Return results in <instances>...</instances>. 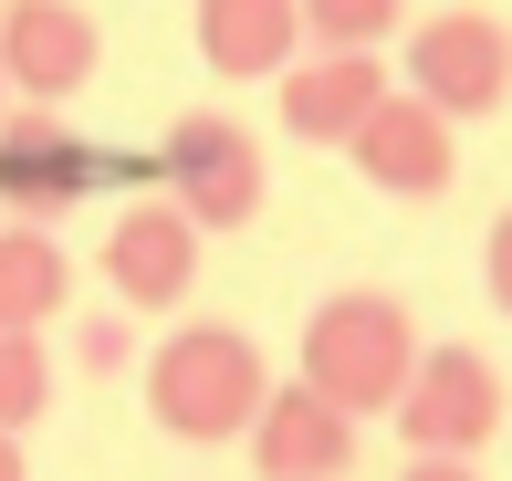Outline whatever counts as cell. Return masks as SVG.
Returning <instances> with one entry per match:
<instances>
[{"mask_svg": "<svg viewBox=\"0 0 512 481\" xmlns=\"http://www.w3.org/2000/svg\"><path fill=\"white\" fill-rule=\"evenodd\" d=\"M262 398H272V366H262V346H251V325H230V314L168 325L147 346V419L168 429V440H189V450L251 440Z\"/></svg>", "mask_w": 512, "mask_h": 481, "instance_id": "obj_1", "label": "cell"}, {"mask_svg": "<svg viewBox=\"0 0 512 481\" xmlns=\"http://www.w3.org/2000/svg\"><path fill=\"white\" fill-rule=\"evenodd\" d=\"M418 356L429 346H418V314L398 304V293L345 283V293H324V304L304 314V366H293V377L324 387L345 419H398Z\"/></svg>", "mask_w": 512, "mask_h": 481, "instance_id": "obj_2", "label": "cell"}, {"mask_svg": "<svg viewBox=\"0 0 512 481\" xmlns=\"http://www.w3.org/2000/svg\"><path fill=\"white\" fill-rule=\"evenodd\" d=\"M157 178H168V199L199 220V231H251L262 199H272L262 136L241 116H220V105H189V116L157 136Z\"/></svg>", "mask_w": 512, "mask_h": 481, "instance_id": "obj_3", "label": "cell"}, {"mask_svg": "<svg viewBox=\"0 0 512 481\" xmlns=\"http://www.w3.org/2000/svg\"><path fill=\"white\" fill-rule=\"evenodd\" d=\"M398 74H408V95H429L439 116H492V105L512 95V21L502 11H481V0H460V11H429V21H408V53H398Z\"/></svg>", "mask_w": 512, "mask_h": 481, "instance_id": "obj_4", "label": "cell"}, {"mask_svg": "<svg viewBox=\"0 0 512 481\" xmlns=\"http://www.w3.org/2000/svg\"><path fill=\"white\" fill-rule=\"evenodd\" d=\"M105 178H136V157L84 147V136L63 126V105L0 116V210H11V220H42V231H53L63 210H84V199L105 189Z\"/></svg>", "mask_w": 512, "mask_h": 481, "instance_id": "obj_5", "label": "cell"}, {"mask_svg": "<svg viewBox=\"0 0 512 481\" xmlns=\"http://www.w3.org/2000/svg\"><path fill=\"white\" fill-rule=\"evenodd\" d=\"M398 440L408 461H481L502 440V366L481 346H429L398 398Z\"/></svg>", "mask_w": 512, "mask_h": 481, "instance_id": "obj_6", "label": "cell"}, {"mask_svg": "<svg viewBox=\"0 0 512 481\" xmlns=\"http://www.w3.org/2000/svg\"><path fill=\"white\" fill-rule=\"evenodd\" d=\"M199 241H209V231L157 189V199H136V210L95 241V272H105V293H115L126 314H178V304H189V283H199Z\"/></svg>", "mask_w": 512, "mask_h": 481, "instance_id": "obj_7", "label": "cell"}, {"mask_svg": "<svg viewBox=\"0 0 512 481\" xmlns=\"http://www.w3.org/2000/svg\"><path fill=\"white\" fill-rule=\"evenodd\" d=\"M0 63L21 105H74L105 63V32L84 0H0Z\"/></svg>", "mask_w": 512, "mask_h": 481, "instance_id": "obj_8", "label": "cell"}, {"mask_svg": "<svg viewBox=\"0 0 512 481\" xmlns=\"http://www.w3.org/2000/svg\"><path fill=\"white\" fill-rule=\"evenodd\" d=\"M345 157H356V178H366L377 199H439V189L460 178L450 116H439L429 95H408V84H398V95H387L377 116L356 126V147H345Z\"/></svg>", "mask_w": 512, "mask_h": 481, "instance_id": "obj_9", "label": "cell"}, {"mask_svg": "<svg viewBox=\"0 0 512 481\" xmlns=\"http://www.w3.org/2000/svg\"><path fill=\"white\" fill-rule=\"evenodd\" d=\"M251 471L262 481H345L356 471V419H345L324 387H304V377H283L262 398V419H251Z\"/></svg>", "mask_w": 512, "mask_h": 481, "instance_id": "obj_10", "label": "cell"}, {"mask_svg": "<svg viewBox=\"0 0 512 481\" xmlns=\"http://www.w3.org/2000/svg\"><path fill=\"white\" fill-rule=\"evenodd\" d=\"M189 42L220 84H283L304 42V0H189Z\"/></svg>", "mask_w": 512, "mask_h": 481, "instance_id": "obj_11", "label": "cell"}, {"mask_svg": "<svg viewBox=\"0 0 512 481\" xmlns=\"http://www.w3.org/2000/svg\"><path fill=\"white\" fill-rule=\"evenodd\" d=\"M387 95H398V84H387L377 53H304V74L272 84V105H283V126L304 136V147H356V126L377 116Z\"/></svg>", "mask_w": 512, "mask_h": 481, "instance_id": "obj_12", "label": "cell"}, {"mask_svg": "<svg viewBox=\"0 0 512 481\" xmlns=\"http://www.w3.org/2000/svg\"><path fill=\"white\" fill-rule=\"evenodd\" d=\"M74 304V251L42 220H0V325H53Z\"/></svg>", "mask_w": 512, "mask_h": 481, "instance_id": "obj_13", "label": "cell"}, {"mask_svg": "<svg viewBox=\"0 0 512 481\" xmlns=\"http://www.w3.org/2000/svg\"><path fill=\"white\" fill-rule=\"evenodd\" d=\"M53 419V356H42V325H0V429Z\"/></svg>", "mask_w": 512, "mask_h": 481, "instance_id": "obj_14", "label": "cell"}, {"mask_svg": "<svg viewBox=\"0 0 512 481\" xmlns=\"http://www.w3.org/2000/svg\"><path fill=\"white\" fill-rule=\"evenodd\" d=\"M408 21V0H304V42L314 53H377Z\"/></svg>", "mask_w": 512, "mask_h": 481, "instance_id": "obj_15", "label": "cell"}, {"mask_svg": "<svg viewBox=\"0 0 512 481\" xmlns=\"http://www.w3.org/2000/svg\"><path fill=\"white\" fill-rule=\"evenodd\" d=\"M481 293H492V314H512V210L492 220V241H481Z\"/></svg>", "mask_w": 512, "mask_h": 481, "instance_id": "obj_16", "label": "cell"}, {"mask_svg": "<svg viewBox=\"0 0 512 481\" xmlns=\"http://www.w3.org/2000/svg\"><path fill=\"white\" fill-rule=\"evenodd\" d=\"M84 366H95V377H105V366H126V325H115V314H105V325H84V346H74Z\"/></svg>", "mask_w": 512, "mask_h": 481, "instance_id": "obj_17", "label": "cell"}, {"mask_svg": "<svg viewBox=\"0 0 512 481\" xmlns=\"http://www.w3.org/2000/svg\"><path fill=\"white\" fill-rule=\"evenodd\" d=\"M398 481H481V461H408Z\"/></svg>", "mask_w": 512, "mask_h": 481, "instance_id": "obj_18", "label": "cell"}, {"mask_svg": "<svg viewBox=\"0 0 512 481\" xmlns=\"http://www.w3.org/2000/svg\"><path fill=\"white\" fill-rule=\"evenodd\" d=\"M0 481H32V461H21V429H0Z\"/></svg>", "mask_w": 512, "mask_h": 481, "instance_id": "obj_19", "label": "cell"}, {"mask_svg": "<svg viewBox=\"0 0 512 481\" xmlns=\"http://www.w3.org/2000/svg\"><path fill=\"white\" fill-rule=\"evenodd\" d=\"M0 116H11V63H0Z\"/></svg>", "mask_w": 512, "mask_h": 481, "instance_id": "obj_20", "label": "cell"}]
</instances>
